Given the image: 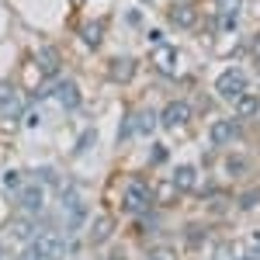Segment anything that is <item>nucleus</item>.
Wrapping results in <instances>:
<instances>
[{"label": "nucleus", "instance_id": "10", "mask_svg": "<svg viewBox=\"0 0 260 260\" xmlns=\"http://www.w3.org/2000/svg\"><path fill=\"white\" fill-rule=\"evenodd\" d=\"M31 59H35V66H39L49 80L62 77V52H59V45L45 42V45H39V49H31Z\"/></svg>", "mask_w": 260, "mask_h": 260}, {"label": "nucleus", "instance_id": "12", "mask_svg": "<svg viewBox=\"0 0 260 260\" xmlns=\"http://www.w3.org/2000/svg\"><path fill=\"white\" fill-rule=\"evenodd\" d=\"M132 128H136V136H142V139L156 136L160 132V108H153V104L132 108Z\"/></svg>", "mask_w": 260, "mask_h": 260}, {"label": "nucleus", "instance_id": "23", "mask_svg": "<svg viewBox=\"0 0 260 260\" xmlns=\"http://www.w3.org/2000/svg\"><path fill=\"white\" fill-rule=\"evenodd\" d=\"M108 260H125V257H121V253H118V250H115V253H111V257H108Z\"/></svg>", "mask_w": 260, "mask_h": 260}, {"label": "nucleus", "instance_id": "13", "mask_svg": "<svg viewBox=\"0 0 260 260\" xmlns=\"http://www.w3.org/2000/svg\"><path fill=\"white\" fill-rule=\"evenodd\" d=\"M170 187H174L177 194H191V191L198 187V167H194V163H177V167L170 170Z\"/></svg>", "mask_w": 260, "mask_h": 260}, {"label": "nucleus", "instance_id": "11", "mask_svg": "<svg viewBox=\"0 0 260 260\" xmlns=\"http://www.w3.org/2000/svg\"><path fill=\"white\" fill-rule=\"evenodd\" d=\"M31 253H35V260H59L66 253V240L59 233H39L31 240Z\"/></svg>", "mask_w": 260, "mask_h": 260}, {"label": "nucleus", "instance_id": "4", "mask_svg": "<svg viewBox=\"0 0 260 260\" xmlns=\"http://www.w3.org/2000/svg\"><path fill=\"white\" fill-rule=\"evenodd\" d=\"M108 21L111 18H101V14H87V18H80V24H77V39H80V45L87 49V52H101V49H104L108 31H111Z\"/></svg>", "mask_w": 260, "mask_h": 260}, {"label": "nucleus", "instance_id": "14", "mask_svg": "<svg viewBox=\"0 0 260 260\" xmlns=\"http://www.w3.org/2000/svg\"><path fill=\"white\" fill-rule=\"evenodd\" d=\"M18 205H21V212H28V215H39L42 212V187L35 184V177H24V184L18 187Z\"/></svg>", "mask_w": 260, "mask_h": 260}, {"label": "nucleus", "instance_id": "25", "mask_svg": "<svg viewBox=\"0 0 260 260\" xmlns=\"http://www.w3.org/2000/svg\"><path fill=\"white\" fill-rule=\"evenodd\" d=\"M257 243H260V233H257Z\"/></svg>", "mask_w": 260, "mask_h": 260}, {"label": "nucleus", "instance_id": "19", "mask_svg": "<svg viewBox=\"0 0 260 260\" xmlns=\"http://www.w3.org/2000/svg\"><path fill=\"white\" fill-rule=\"evenodd\" d=\"M146 260H180V253H177V246H170V243H156V246H149Z\"/></svg>", "mask_w": 260, "mask_h": 260}, {"label": "nucleus", "instance_id": "2", "mask_svg": "<svg viewBox=\"0 0 260 260\" xmlns=\"http://www.w3.org/2000/svg\"><path fill=\"white\" fill-rule=\"evenodd\" d=\"M250 90V73L243 70V66H236V62H229V66H222L219 73H215V80H212V94L219 101H233L243 98Z\"/></svg>", "mask_w": 260, "mask_h": 260}, {"label": "nucleus", "instance_id": "7", "mask_svg": "<svg viewBox=\"0 0 260 260\" xmlns=\"http://www.w3.org/2000/svg\"><path fill=\"white\" fill-rule=\"evenodd\" d=\"M104 73H108V80H115V83H132L139 77V56H132V52H115L111 59L104 62Z\"/></svg>", "mask_w": 260, "mask_h": 260}, {"label": "nucleus", "instance_id": "9", "mask_svg": "<svg viewBox=\"0 0 260 260\" xmlns=\"http://www.w3.org/2000/svg\"><path fill=\"white\" fill-rule=\"evenodd\" d=\"M208 139H212V146H222V149L236 146L243 139V118H215L208 128Z\"/></svg>", "mask_w": 260, "mask_h": 260}, {"label": "nucleus", "instance_id": "21", "mask_svg": "<svg viewBox=\"0 0 260 260\" xmlns=\"http://www.w3.org/2000/svg\"><path fill=\"white\" fill-rule=\"evenodd\" d=\"M98 142V128H83L80 139H77V146H73V153H83V149H90Z\"/></svg>", "mask_w": 260, "mask_h": 260}, {"label": "nucleus", "instance_id": "17", "mask_svg": "<svg viewBox=\"0 0 260 260\" xmlns=\"http://www.w3.org/2000/svg\"><path fill=\"white\" fill-rule=\"evenodd\" d=\"M14 236H18L21 243H31L35 236H39V222H35V215H21V219H14Z\"/></svg>", "mask_w": 260, "mask_h": 260}, {"label": "nucleus", "instance_id": "15", "mask_svg": "<svg viewBox=\"0 0 260 260\" xmlns=\"http://www.w3.org/2000/svg\"><path fill=\"white\" fill-rule=\"evenodd\" d=\"M111 236H115V215H94L90 233H87V243L90 246H104Z\"/></svg>", "mask_w": 260, "mask_h": 260}, {"label": "nucleus", "instance_id": "3", "mask_svg": "<svg viewBox=\"0 0 260 260\" xmlns=\"http://www.w3.org/2000/svg\"><path fill=\"white\" fill-rule=\"evenodd\" d=\"M42 98H52L56 104H59L62 111H80L83 108V94H80V83L73 80V77H56V80H49V87L39 94V101Z\"/></svg>", "mask_w": 260, "mask_h": 260}, {"label": "nucleus", "instance_id": "22", "mask_svg": "<svg viewBox=\"0 0 260 260\" xmlns=\"http://www.w3.org/2000/svg\"><path fill=\"white\" fill-rule=\"evenodd\" d=\"M149 156H153V160H149V163H167V156H170V149H167V146H160V142H156V146H153V153H149Z\"/></svg>", "mask_w": 260, "mask_h": 260}, {"label": "nucleus", "instance_id": "6", "mask_svg": "<svg viewBox=\"0 0 260 260\" xmlns=\"http://www.w3.org/2000/svg\"><path fill=\"white\" fill-rule=\"evenodd\" d=\"M149 66L160 73V77H177L180 73V49L174 42H160L149 49Z\"/></svg>", "mask_w": 260, "mask_h": 260}, {"label": "nucleus", "instance_id": "16", "mask_svg": "<svg viewBox=\"0 0 260 260\" xmlns=\"http://www.w3.org/2000/svg\"><path fill=\"white\" fill-rule=\"evenodd\" d=\"M233 111H236V118H257L260 115V94L257 90H246L243 98L233 101Z\"/></svg>", "mask_w": 260, "mask_h": 260}, {"label": "nucleus", "instance_id": "18", "mask_svg": "<svg viewBox=\"0 0 260 260\" xmlns=\"http://www.w3.org/2000/svg\"><path fill=\"white\" fill-rule=\"evenodd\" d=\"M225 170H229V177H243V174L250 170V160H246L243 153H229V156H225Z\"/></svg>", "mask_w": 260, "mask_h": 260}, {"label": "nucleus", "instance_id": "5", "mask_svg": "<svg viewBox=\"0 0 260 260\" xmlns=\"http://www.w3.org/2000/svg\"><path fill=\"white\" fill-rule=\"evenodd\" d=\"M191 121H194V108H191V101L170 98L160 108V128H163V132H184Z\"/></svg>", "mask_w": 260, "mask_h": 260}, {"label": "nucleus", "instance_id": "8", "mask_svg": "<svg viewBox=\"0 0 260 260\" xmlns=\"http://www.w3.org/2000/svg\"><path fill=\"white\" fill-rule=\"evenodd\" d=\"M121 205H125V212H128V215H136V219L146 215V212H149V205H153V191H149V184H146L142 177H132Z\"/></svg>", "mask_w": 260, "mask_h": 260}, {"label": "nucleus", "instance_id": "20", "mask_svg": "<svg viewBox=\"0 0 260 260\" xmlns=\"http://www.w3.org/2000/svg\"><path fill=\"white\" fill-rule=\"evenodd\" d=\"M121 21H125L132 31H142V28H146V14H142V7H128V11L121 14Z\"/></svg>", "mask_w": 260, "mask_h": 260}, {"label": "nucleus", "instance_id": "24", "mask_svg": "<svg viewBox=\"0 0 260 260\" xmlns=\"http://www.w3.org/2000/svg\"><path fill=\"white\" fill-rule=\"evenodd\" d=\"M240 260H260V257H240Z\"/></svg>", "mask_w": 260, "mask_h": 260}, {"label": "nucleus", "instance_id": "1", "mask_svg": "<svg viewBox=\"0 0 260 260\" xmlns=\"http://www.w3.org/2000/svg\"><path fill=\"white\" fill-rule=\"evenodd\" d=\"M163 24L174 31H198L205 24V11L201 0H170L163 7Z\"/></svg>", "mask_w": 260, "mask_h": 260}]
</instances>
